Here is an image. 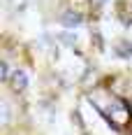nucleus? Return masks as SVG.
<instances>
[{"label": "nucleus", "instance_id": "1", "mask_svg": "<svg viewBox=\"0 0 132 135\" xmlns=\"http://www.w3.org/2000/svg\"><path fill=\"white\" fill-rule=\"evenodd\" d=\"M26 84H28L26 72H23V70H16V72L12 75V89H14V91H23Z\"/></svg>", "mask_w": 132, "mask_h": 135}, {"label": "nucleus", "instance_id": "2", "mask_svg": "<svg viewBox=\"0 0 132 135\" xmlns=\"http://www.w3.org/2000/svg\"><path fill=\"white\" fill-rule=\"evenodd\" d=\"M81 21H83V19H81V14H79V12H65V14H63V23H65L67 28L79 26Z\"/></svg>", "mask_w": 132, "mask_h": 135}, {"label": "nucleus", "instance_id": "3", "mask_svg": "<svg viewBox=\"0 0 132 135\" xmlns=\"http://www.w3.org/2000/svg\"><path fill=\"white\" fill-rule=\"evenodd\" d=\"M118 56H123V58H128V56H132V42H118V51H116Z\"/></svg>", "mask_w": 132, "mask_h": 135}, {"label": "nucleus", "instance_id": "4", "mask_svg": "<svg viewBox=\"0 0 132 135\" xmlns=\"http://www.w3.org/2000/svg\"><path fill=\"white\" fill-rule=\"evenodd\" d=\"M0 72H2V79H7V77H9V70H7V63H2V65H0Z\"/></svg>", "mask_w": 132, "mask_h": 135}, {"label": "nucleus", "instance_id": "5", "mask_svg": "<svg viewBox=\"0 0 132 135\" xmlns=\"http://www.w3.org/2000/svg\"><path fill=\"white\" fill-rule=\"evenodd\" d=\"M97 2H102V0H97Z\"/></svg>", "mask_w": 132, "mask_h": 135}]
</instances>
